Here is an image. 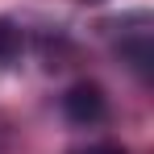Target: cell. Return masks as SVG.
I'll return each mask as SVG.
<instances>
[{
    "label": "cell",
    "mask_w": 154,
    "mask_h": 154,
    "mask_svg": "<svg viewBox=\"0 0 154 154\" xmlns=\"http://www.w3.org/2000/svg\"><path fill=\"white\" fill-rule=\"evenodd\" d=\"M63 112H67V121H75V125H96V121H104L108 104H104V92L96 83H75V88L63 96Z\"/></svg>",
    "instance_id": "1"
},
{
    "label": "cell",
    "mask_w": 154,
    "mask_h": 154,
    "mask_svg": "<svg viewBox=\"0 0 154 154\" xmlns=\"http://www.w3.org/2000/svg\"><path fill=\"white\" fill-rule=\"evenodd\" d=\"M21 54V29H13L8 21H0V63H13Z\"/></svg>",
    "instance_id": "2"
},
{
    "label": "cell",
    "mask_w": 154,
    "mask_h": 154,
    "mask_svg": "<svg viewBox=\"0 0 154 154\" xmlns=\"http://www.w3.org/2000/svg\"><path fill=\"white\" fill-rule=\"evenodd\" d=\"M79 154H125V150H117V146H92V150H79Z\"/></svg>",
    "instance_id": "3"
}]
</instances>
